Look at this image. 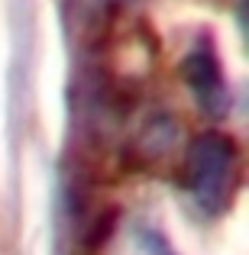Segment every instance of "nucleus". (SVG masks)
Returning a JSON list of instances; mask_svg holds the SVG:
<instances>
[{
  "instance_id": "obj_1",
  "label": "nucleus",
  "mask_w": 249,
  "mask_h": 255,
  "mask_svg": "<svg viewBox=\"0 0 249 255\" xmlns=\"http://www.w3.org/2000/svg\"><path fill=\"white\" fill-rule=\"evenodd\" d=\"M233 168H237V149L227 136L204 132L191 142L185 162V187L204 213H220L227 207Z\"/></svg>"
},
{
  "instance_id": "obj_2",
  "label": "nucleus",
  "mask_w": 249,
  "mask_h": 255,
  "mask_svg": "<svg viewBox=\"0 0 249 255\" xmlns=\"http://www.w3.org/2000/svg\"><path fill=\"white\" fill-rule=\"evenodd\" d=\"M185 81L191 87L198 107L207 113V117L220 120L230 113V91H227V81H224V71H220V62H217V52L207 39H198L194 49L185 55Z\"/></svg>"
},
{
  "instance_id": "obj_3",
  "label": "nucleus",
  "mask_w": 249,
  "mask_h": 255,
  "mask_svg": "<svg viewBox=\"0 0 249 255\" xmlns=\"http://www.w3.org/2000/svg\"><path fill=\"white\" fill-rule=\"evenodd\" d=\"M139 252L143 255H172V249H168L156 233H139Z\"/></svg>"
}]
</instances>
